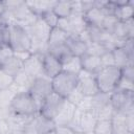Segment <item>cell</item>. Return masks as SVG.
Here are the masks:
<instances>
[{
  "label": "cell",
  "instance_id": "8fae6325",
  "mask_svg": "<svg viewBox=\"0 0 134 134\" xmlns=\"http://www.w3.org/2000/svg\"><path fill=\"white\" fill-rule=\"evenodd\" d=\"M66 47L74 57H82L88 50V42L81 35H69L65 42Z\"/></svg>",
  "mask_w": 134,
  "mask_h": 134
},
{
  "label": "cell",
  "instance_id": "2e32d148",
  "mask_svg": "<svg viewBox=\"0 0 134 134\" xmlns=\"http://www.w3.org/2000/svg\"><path fill=\"white\" fill-rule=\"evenodd\" d=\"M0 68L5 72H7L8 74H10L12 76L16 77L23 70V61L20 60L14 53V55L0 63Z\"/></svg>",
  "mask_w": 134,
  "mask_h": 134
},
{
  "label": "cell",
  "instance_id": "83f0119b",
  "mask_svg": "<svg viewBox=\"0 0 134 134\" xmlns=\"http://www.w3.org/2000/svg\"><path fill=\"white\" fill-rule=\"evenodd\" d=\"M124 114H125V121H126L127 129H128V131H129V132L133 133V126H134V121H133V118H134L133 109L128 110V111H127V112H125Z\"/></svg>",
  "mask_w": 134,
  "mask_h": 134
},
{
  "label": "cell",
  "instance_id": "7c38bea8",
  "mask_svg": "<svg viewBox=\"0 0 134 134\" xmlns=\"http://www.w3.org/2000/svg\"><path fill=\"white\" fill-rule=\"evenodd\" d=\"M113 15L118 21H128L133 19L134 16V2L133 1H112Z\"/></svg>",
  "mask_w": 134,
  "mask_h": 134
},
{
  "label": "cell",
  "instance_id": "9c48e42d",
  "mask_svg": "<svg viewBox=\"0 0 134 134\" xmlns=\"http://www.w3.org/2000/svg\"><path fill=\"white\" fill-rule=\"evenodd\" d=\"M63 70L61 61L52 54L46 52L42 57V74L43 76L51 80Z\"/></svg>",
  "mask_w": 134,
  "mask_h": 134
},
{
  "label": "cell",
  "instance_id": "484cf974",
  "mask_svg": "<svg viewBox=\"0 0 134 134\" xmlns=\"http://www.w3.org/2000/svg\"><path fill=\"white\" fill-rule=\"evenodd\" d=\"M40 18H41L50 28L57 27V25H58L59 18H58V16L52 12V9H51V10H48V12H46V13H44Z\"/></svg>",
  "mask_w": 134,
  "mask_h": 134
},
{
  "label": "cell",
  "instance_id": "30bf717a",
  "mask_svg": "<svg viewBox=\"0 0 134 134\" xmlns=\"http://www.w3.org/2000/svg\"><path fill=\"white\" fill-rule=\"evenodd\" d=\"M42 57L41 53H30V55L23 62V71L35 79L42 74Z\"/></svg>",
  "mask_w": 134,
  "mask_h": 134
},
{
  "label": "cell",
  "instance_id": "6da1fadb",
  "mask_svg": "<svg viewBox=\"0 0 134 134\" xmlns=\"http://www.w3.org/2000/svg\"><path fill=\"white\" fill-rule=\"evenodd\" d=\"M9 111L21 117H34L39 113V108L34 97L27 90L15 92L8 105Z\"/></svg>",
  "mask_w": 134,
  "mask_h": 134
},
{
  "label": "cell",
  "instance_id": "5bb4252c",
  "mask_svg": "<svg viewBox=\"0 0 134 134\" xmlns=\"http://www.w3.org/2000/svg\"><path fill=\"white\" fill-rule=\"evenodd\" d=\"M76 108L77 107L74 104H72L66 99V103H65L63 109L61 110L59 115L53 120L55 124V127H63V126L70 127L74 119V116L76 113Z\"/></svg>",
  "mask_w": 134,
  "mask_h": 134
},
{
  "label": "cell",
  "instance_id": "7a4b0ae2",
  "mask_svg": "<svg viewBox=\"0 0 134 134\" xmlns=\"http://www.w3.org/2000/svg\"><path fill=\"white\" fill-rule=\"evenodd\" d=\"M8 46L15 53H31L32 42L27 29L15 22H9Z\"/></svg>",
  "mask_w": 134,
  "mask_h": 134
},
{
  "label": "cell",
  "instance_id": "f546056e",
  "mask_svg": "<svg viewBox=\"0 0 134 134\" xmlns=\"http://www.w3.org/2000/svg\"><path fill=\"white\" fill-rule=\"evenodd\" d=\"M55 134H82L69 126L55 127Z\"/></svg>",
  "mask_w": 134,
  "mask_h": 134
},
{
  "label": "cell",
  "instance_id": "4fadbf2b",
  "mask_svg": "<svg viewBox=\"0 0 134 134\" xmlns=\"http://www.w3.org/2000/svg\"><path fill=\"white\" fill-rule=\"evenodd\" d=\"M133 32H134L133 19H130L128 21H117L111 31V35L116 40L124 42L128 39H133Z\"/></svg>",
  "mask_w": 134,
  "mask_h": 134
},
{
  "label": "cell",
  "instance_id": "4dcf8cb0",
  "mask_svg": "<svg viewBox=\"0 0 134 134\" xmlns=\"http://www.w3.org/2000/svg\"><path fill=\"white\" fill-rule=\"evenodd\" d=\"M6 14V6L4 1H0V21H5L4 16Z\"/></svg>",
  "mask_w": 134,
  "mask_h": 134
},
{
  "label": "cell",
  "instance_id": "d4e9b609",
  "mask_svg": "<svg viewBox=\"0 0 134 134\" xmlns=\"http://www.w3.org/2000/svg\"><path fill=\"white\" fill-rule=\"evenodd\" d=\"M9 43V24L6 21H0V48L8 46Z\"/></svg>",
  "mask_w": 134,
  "mask_h": 134
},
{
  "label": "cell",
  "instance_id": "4316f807",
  "mask_svg": "<svg viewBox=\"0 0 134 134\" xmlns=\"http://www.w3.org/2000/svg\"><path fill=\"white\" fill-rule=\"evenodd\" d=\"M100 61H102V66L103 67H108V66H115L114 65V60L112 55L111 50H106L104 53L100 54Z\"/></svg>",
  "mask_w": 134,
  "mask_h": 134
},
{
  "label": "cell",
  "instance_id": "d6986e66",
  "mask_svg": "<svg viewBox=\"0 0 134 134\" xmlns=\"http://www.w3.org/2000/svg\"><path fill=\"white\" fill-rule=\"evenodd\" d=\"M30 12L37 17H41L44 13L51 10L55 1H25Z\"/></svg>",
  "mask_w": 134,
  "mask_h": 134
},
{
  "label": "cell",
  "instance_id": "44dd1931",
  "mask_svg": "<svg viewBox=\"0 0 134 134\" xmlns=\"http://www.w3.org/2000/svg\"><path fill=\"white\" fill-rule=\"evenodd\" d=\"M52 12L58 16L59 19L69 18L73 13L72 1H55Z\"/></svg>",
  "mask_w": 134,
  "mask_h": 134
},
{
  "label": "cell",
  "instance_id": "603a6c76",
  "mask_svg": "<svg viewBox=\"0 0 134 134\" xmlns=\"http://www.w3.org/2000/svg\"><path fill=\"white\" fill-rule=\"evenodd\" d=\"M92 134H112L111 118H98L94 125Z\"/></svg>",
  "mask_w": 134,
  "mask_h": 134
},
{
  "label": "cell",
  "instance_id": "ac0fdd59",
  "mask_svg": "<svg viewBox=\"0 0 134 134\" xmlns=\"http://www.w3.org/2000/svg\"><path fill=\"white\" fill-rule=\"evenodd\" d=\"M111 51H112V55L114 60V65L116 67L121 69L129 64H133V57H131L128 53V51L125 49L124 46L115 47Z\"/></svg>",
  "mask_w": 134,
  "mask_h": 134
},
{
  "label": "cell",
  "instance_id": "5b68a950",
  "mask_svg": "<svg viewBox=\"0 0 134 134\" xmlns=\"http://www.w3.org/2000/svg\"><path fill=\"white\" fill-rule=\"evenodd\" d=\"M65 103L66 99L64 97L60 96L59 94L52 91L48 96L45 97V99L40 105L39 114L50 120H54L55 117L61 112V110L63 109Z\"/></svg>",
  "mask_w": 134,
  "mask_h": 134
},
{
  "label": "cell",
  "instance_id": "e0dca14e",
  "mask_svg": "<svg viewBox=\"0 0 134 134\" xmlns=\"http://www.w3.org/2000/svg\"><path fill=\"white\" fill-rule=\"evenodd\" d=\"M32 122H34L37 134H48L55 130L54 121L40 115L39 113L34 116Z\"/></svg>",
  "mask_w": 134,
  "mask_h": 134
},
{
  "label": "cell",
  "instance_id": "f1b7e54d",
  "mask_svg": "<svg viewBox=\"0 0 134 134\" xmlns=\"http://www.w3.org/2000/svg\"><path fill=\"white\" fill-rule=\"evenodd\" d=\"M120 72H121V76L127 79V80H130V81H133L134 79V69H133V64H129L127 66H125L124 68L120 69Z\"/></svg>",
  "mask_w": 134,
  "mask_h": 134
},
{
  "label": "cell",
  "instance_id": "277c9868",
  "mask_svg": "<svg viewBox=\"0 0 134 134\" xmlns=\"http://www.w3.org/2000/svg\"><path fill=\"white\" fill-rule=\"evenodd\" d=\"M120 75H121L120 68L116 66L103 67L95 74V80L99 92L108 93V94L112 93L117 87Z\"/></svg>",
  "mask_w": 134,
  "mask_h": 134
},
{
  "label": "cell",
  "instance_id": "7402d4cb",
  "mask_svg": "<svg viewBox=\"0 0 134 134\" xmlns=\"http://www.w3.org/2000/svg\"><path fill=\"white\" fill-rule=\"evenodd\" d=\"M112 124V134H126L128 131L126 121H125V114L121 112H113L111 117Z\"/></svg>",
  "mask_w": 134,
  "mask_h": 134
},
{
  "label": "cell",
  "instance_id": "9a60e30c",
  "mask_svg": "<svg viewBox=\"0 0 134 134\" xmlns=\"http://www.w3.org/2000/svg\"><path fill=\"white\" fill-rule=\"evenodd\" d=\"M80 61H81L82 70H84L90 74H93V75H95L103 68L100 57L96 55V54L86 52L85 54L80 57Z\"/></svg>",
  "mask_w": 134,
  "mask_h": 134
},
{
  "label": "cell",
  "instance_id": "ffe728a7",
  "mask_svg": "<svg viewBox=\"0 0 134 134\" xmlns=\"http://www.w3.org/2000/svg\"><path fill=\"white\" fill-rule=\"evenodd\" d=\"M68 37H69V34L65 32L64 30L58 27L51 28L49 37H48V41H47V49L65 44Z\"/></svg>",
  "mask_w": 134,
  "mask_h": 134
},
{
  "label": "cell",
  "instance_id": "52a82bcc",
  "mask_svg": "<svg viewBox=\"0 0 134 134\" xmlns=\"http://www.w3.org/2000/svg\"><path fill=\"white\" fill-rule=\"evenodd\" d=\"M133 92L114 90L110 93V106L115 112L125 113L130 109H133Z\"/></svg>",
  "mask_w": 134,
  "mask_h": 134
},
{
  "label": "cell",
  "instance_id": "8992f818",
  "mask_svg": "<svg viewBox=\"0 0 134 134\" xmlns=\"http://www.w3.org/2000/svg\"><path fill=\"white\" fill-rule=\"evenodd\" d=\"M31 96L34 97L35 102L38 105V108L42 104V102L45 99L46 96H48L52 92V86H51V80L41 75L38 77H35L27 90Z\"/></svg>",
  "mask_w": 134,
  "mask_h": 134
},
{
  "label": "cell",
  "instance_id": "3957f363",
  "mask_svg": "<svg viewBox=\"0 0 134 134\" xmlns=\"http://www.w3.org/2000/svg\"><path fill=\"white\" fill-rule=\"evenodd\" d=\"M77 84L79 74H74L66 70H62L59 74L51 79L52 91L65 99H67L70 94L77 88Z\"/></svg>",
  "mask_w": 134,
  "mask_h": 134
},
{
  "label": "cell",
  "instance_id": "ba28073f",
  "mask_svg": "<svg viewBox=\"0 0 134 134\" xmlns=\"http://www.w3.org/2000/svg\"><path fill=\"white\" fill-rule=\"evenodd\" d=\"M77 90L82 93L84 97H92L95 94L99 92L95 75L90 74L84 70H81L79 73V84H77Z\"/></svg>",
  "mask_w": 134,
  "mask_h": 134
},
{
  "label": "cell",
  "instance_id": "cb8c5ba5",
  "mask_svg": "<svg viewBox=\"0 0 134 134\" xmlns=\"http://www.w3.org/2000/svg\"><path fill=\"white\" fill-rule=\"evenodd\" d=\"M63 70H66V71H69L71 73H74V74H79L82 70V67H81V61H80V58L79 57H71L67 62H65L63 64Z\"/></svg>",
  "mask_w": 134,
  "mask_h": 134
},
{
  "label": "cell",
  "instance_id": "1f68e13d",
  "mask_svg": "<svg viewBox=\"0 0 134 134\" xmlns=\"http://www.w3.org/2000/svg\"><path fill=\"white\" fill-rule=\"evenodd\" d=\"M126 134H133V133H131V132H127Z\"/></svg>",
  "mask_w": 134,
  "mask_h": 134
}]
</instances>
